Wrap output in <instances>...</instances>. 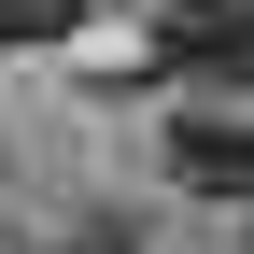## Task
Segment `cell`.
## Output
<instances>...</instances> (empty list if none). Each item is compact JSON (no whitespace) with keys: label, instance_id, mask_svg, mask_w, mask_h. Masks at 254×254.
<instances>
[{"label":"cell","instance_id":"obj_1","mask_svg":"<svg viewBox=\"0 0 254 254\" xmlns=\"http://www.w3.org/2000/svg\"><path fill=\"white\" fill-rule=\"evenodd\" d=\"M155 43L198 85H254V0H155Z\"/></svg>","mask_w":254,"mask_h":254},{"label":"cell","instance_id":"obj_2","mask_svg":"<svg viewBox=\"0 0 254 254\" xmlns=\"http://www.w3.org/2000/svg\"><path fill=\"white\" fill-rule=\"evenodd\" d=\"M170 184H198V198H254V113H184V127H170Z\"/></svg>","mask_w":254,"mask_h":254},{"label":"cell","instance_id":"obj_3","mask_svg":"<svg viewBox=\"0 0 254 254\" xmlns=\"http://www.w3.org/2000/svg\"><path fill=\"white\" fill-rule=\"evenodd\" d=\"M99 14L113 0H0V43L28 57V43H71V28H99Z\"/></svg>","mask_w":254,"mask_h":254},{"label":"cell","instance_id":"obj_4","mask_svg":"<svg viewBox=\"0 0 254 254\" xmlns=\"http://www.w3.org/2000/svg\"><path fill=\"white\" fill-rule=\"evenodd\" d=\"M71 254H141V240H127V226H71Z\"/></svg>","mask_w":254,"mask_h":254}]
</instances>
